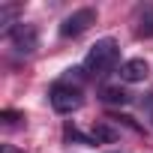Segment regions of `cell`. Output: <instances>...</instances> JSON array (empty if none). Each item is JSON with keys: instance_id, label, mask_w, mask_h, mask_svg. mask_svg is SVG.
I'll return each mask as SVG.
<instances>
[{"instance_id": "6da1fadb", "label": "cell", "mask_w": 153, "mask_h": 153, "mask_svg": "<svg viewBox=\"0 0 153 153\" xmlns=\"http://www.w3.org/2000/svg\"><path fill=\"white\" fill-rule=\"evenodd\" d=\"M117 63H120V45L105 36L96 45H90L81 69H84V75H90V78H102V75H108V72L117 69Z\"/></svg>"}, {"instance_id": "7a4b0ae2", "label": "cell", "mask_w": 153, "mask_h": 153, "mask_svg": "<svg viewBox=\"0 0 153 153\" xmlns=\"http://www.w3.org/2000/svg\"><path fill=\"white\" fill-rule=\"evenodd\" d=\"M48 102L57 114H72V111H78L81 102H84V93H81V84L78 81H72V78H60L51 84L48 90Z\"/></svg>"}, {"instance_id": "3957f363", "label": "cell", "mask_w": 153, "mask_h": 153, "mask_svg": "<svg viewBox=\"0 0 153 153\" xmlns=\"http://www.w3.org/2000/svg\"><path fill=\"white\" fill-rule=\"evenodd\" d=\"M90 24H96V9L93 6H81V9L69 12L60 21V36L63 39H75V36H81L84 30H90Z\"/></svg>"}, {"instance_id": "277c9868", "label": "cell", "mask_w": 153, "mask_h": 153, "mask_svg": "<svg viewBox=\"0 0 153 153\" xmlns=\"http://www.w3.org/2000/svg\"><path fill=\"white\" fill-rule=\"evenodd\" d=\"M9 42H12L15 54L30 57V54L39 48V30H36V24H24V21H18V27H12V33H9Z\"/></svg>"}, {"instance_id": "5b68a950", "label": "cell", "mask_w": 153, "mask_h": 153, "mask_svg": "<svg viewBox=\"0 0 153 153\" xmlns=\"http://www.w3.org/2000/svg\"><path fill=\"white\" fill-rule=\"evenodd\" d=\"M147 72H150V66H147L144 57L123 60V63H120V81H126V84H138V81L147 78Z\"/></svg>"}, {"instance_id": "8992f818", "label": "cell", "mask_w": 153, "mask_h": 153, "mask_svg": "<svg viewBox=\"0 0 153 153\" xmlns=\"http://www.w3.org/2000/svg\"><path fill=\"white\" fill-rule=\"evenodd\" d=\"M15 18H18V3H3L0 6V30L12 33V27H18Z\"/></svg>"}, {"instance_id": "52a82bcc", "label": "cell", "mask_w": 153, "mask_h": 153, "mask_svg": "<svg viewBox=\"0 0 153 153\" xmlns=\"http://www.w3.org/2000/svg\"><path fill=\"white\" fill-rule=\"evenodd\" d=\"M99 99L108 102V105H126V102H129V93L120 90V87H102V90H99Z\"/></svg>"}, {"instance_id": "ba28073f", "label": "cell", "mask_w": 153, "mask_h": 153, "mask_svg": "<svg viewBox=\"0 0 153 153\" xmlns=\"http://www.w3.org/2000/svg\"><path fill=\"white\" fill-rule=\"evenodd\" d=\"M114 138H117V132L108 129V126H96V129H93V141H96V144H102V141H114Z\"/></svg>"}, {"instance_id": "9c48e42d", "label": "cell", "mask_w": 153, "mask_h": 153, "mask_svg": "<svg viewBox=\"0 0 153 153\" xmlns=\"http://www.w3.org/2000/svg\"><path fill=\"white\" fill-rule=\"evenodd\" d=\"M15 120H21L18 111H0V123L3 126H15Z\"/></svg>"}, {"instance_id": "30bf717a", "label": "cell", "mask_w": 153, "mask_h": 153, "mask_svg": "<svg viewBox=\"0 0 153 153\" xmlns=\"http://www.w3.org/2000/svg\"><path fill=\"white\" fill-rule=\"evenodd\" d=\"M144 111H147V117H150V123H153V93L144 99Z\"/></svg>"}, {"instance_id": "8fae6325", "label": "cell", "mask_w": 153, "mask_h": 153, "mask_svg": "<svg viewBox=\"0 0 153 153\" xmlns=\"http://www.w3.org/2000/svg\"><path fill=\"white\" fill-rule=\"evenodd\" d=\"M0 153H24V150H18L15 144H3V147H0Z\"/></svg>"}]
</instances>
